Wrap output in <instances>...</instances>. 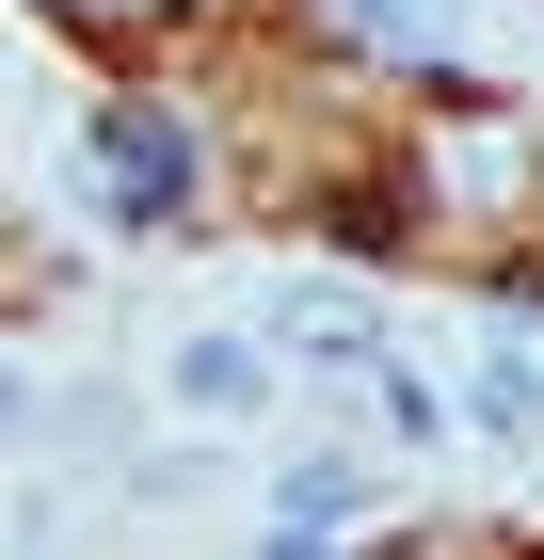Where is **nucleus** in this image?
Segmentation results:
<instances>
[{"label": "nucleus", "instance_id": "nucleus-1", "mask_svg": "<svg viewBox=\"0 0 544 560\" xmlns=\"http://www.w3.org/2000/svg\"><path fill=\"white\" fill-rule=\"evenodd\" d=\"M96 176H113V209H128V224H176V192H193V129L128 96L113 129H96Z\"/></svg>", "mask_w": 544, "mask_h": 560}, {"label": "nucleus", "instance_id": "nucleus-2", "mask_svg": "<svg viewBox=\"0 0 544 560\" xmlns=\"http://www.w3.org/2000/svg\"><path fill=\"white\" fill-rule=\"evenodd\" d=\"M161 385L193 400V417H256V400H273V352H256V337H176Z\"/></svg>", "mask_w": 544, "mask_h": 560}, {"label": "nucleus", "instance_id": "nucleus-3", "mask_svg": "<svg viewBox=\"0 0 544 560\" xmlns=\"http://www.w3.org/2000/svg\"><path fill=\"white\" fill-rule=\"evenodd\" d=\"M289 369H369V320H352L336 289H304L289 304Z\"/></svg>", "mask_w": 544, "mask_h": 560}, {"label": "nucleus", "instance_id": "nucleus-4", "mask_svg": "<svg viewBox=\"0 0 544 560\" xmlns=\"http://www.w3.org/2000/svg\"><path fill=\"white\" fill-rule=\"evenodd\" d=\"M273 528H321L336 545V528H352V465H289L273 480Z\"/></svg>", "mask_w": 544, "mask_h": 560}, {"label": "nucleus", "instance_id": "nucleus-5", "mask_svg": "<svg viewBox=\"0 0 544 560\" xmlns=\"http://www.w3.org/2000/svg\"><path fill=\"white\" fill-rule=\"evenodd\" d=\"M481 417H497V432H544V352H481Z\"/></svg>", "mask_w": 544, "mask_h": 560}, {"label": "nucleus", "instance_id": "nucleus-6", "mask_svg": "<svg viewBox=\"0 0 544 560\" xmlns=\"http://www.w3.org/2000/svg\"><path fill=\"white\" fill-rule=\"evenodd\" d=\"M65 16H96V33H128V16H161V0H65Z\"/></svg>", "mask_w": 544, "mask_h": 560}, {"label": "nucleus", "instance_id": "nucleus-7", "mask_svg": "<svg viewBox=\"0 0 544 560\" xmlns=\"http://www.w3.org/2000/svg\"><path fill=\"white\" fill-rule=\"evenodd\" d=\"M273 560H321V528H273Z\"/></svg>", "mask_w": 544, "mask_h": 560}]
</instances>
